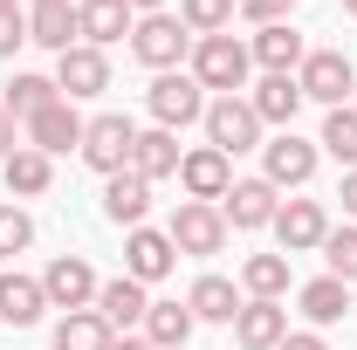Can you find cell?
<instances>
[{
  "mask_svg": "<svg viewBox=\"0 0 357 350\" xmlns=\"http://www.w3.org/2000/svg\"><path fill=\"white\" fill-rule=\"evenodd\" d=\"M303 55H310V42H303L289 21H275V28L255 35V62H261L268 76H296V69H303Z\"/></svg>",
  "mask_w": 357,
  "mask_h": 350,
  "instance_id": "obj_21",
  "label": "cell"
},
{
  "mask_svg": "<svg viewBox=\"0 0 357 350\" xmlns=\"http://www.w3.org/2000/svg\"><path fill=\"white\" fill-rule=\"evenodd\" d=\"M96 268L83 261V254H55L48 261V275H42V296H48V309H89L96 303Z\"/></svg>",
  "mask_w": 357,
  "mask_h": 350,
  "instance_id": "obj_9",
  "label": "cell"
},
{
  "mask_svg": "<svg viewBox=\"0 0 357 350\" xmlns=\"http://www.w3.org/2000/svg\"><path fill=\"white\" fill-rule=\"evenodd\" d=\"M28 248H35V220L21 213V206H0V261H14Z\"/></svg>",
  "mask_w": 357,
  "mask_h": 350,
  "instance_id": "obj_35",
  "label": "cell"
},
{
  "mask_svg": "<svg viewBox=\"0 0 357 350\" xmlns=\"http://www.w3.org/2000/svg\"><path fill=\"white\" fill-rule=\"evenodd\" d=\"M21 42H28V14H0V55H14Z\"/></svg>",
  "mask_w": 357,
  "mask_h": 350,
  "instance_id": "obj_37",
  "label": "cell"
},
{
  "mask_svg": "<svg viewBox=\"0 0 357 350\" xmlns=\"http://www.w3.org/2000/svg\"><path fill=\"white\" fill-rule=\"evenodd\" d=\"M144 282H131V275H117V282H103L96 289V316L110 323V330H144Z\"/></svg>",
  "mask_w": 357,
  "mask_h": 350,
  "instance_id": "obj_20",
  "label": "cell"
},
{
  "mask_svg": "<svg viewBox=\"0 0 357 350\" xmlns=\"http://www.w3.org/2000/svg\"><path fill=\"white\" fill-rule=\"evenodd\" d=\"M199 124H206V144H213V151H227V158L261 144V117H255V103H248V96H213Z\"/></svg>",
  "mask_w": 357,
  "mask_h": 350,
  "instance_id": "obj_4",
  "label": "cell"
},
{
  "mask_svg": "<svg viewBox=\"0 0 357 350\" xmlns=\"http://www.w3.org/2000/svg\"><path fill=\"white\" fill-rule=\"evenodd\" d=\"M323 234H330L323 199H289V206L275 213V241H282V254H310V248H323Z\"/></svg>",
  "mask_w": 357,
  "mask_h": 350,
  "instance_id": "obj_15",
  "label": "cell"
},
{
  "mask_svg": "<svg viewBox=\"0 0 357 350\" xmlns=\"http://www.w3.org/2000/svg\"><path fill=\"white\" fill-rule=\"evenodd\" d=\"M14 151H21V144H14V117H7V103H0V165H7Z\"/></svg>",
  "mask_w": 357,
  "mask_h": 350,
  "instance_id": "obj_39",
  "label": "cell"
},
{
  "mask_svg": "<svg viewBox=\"0 0 357 350\" xmlns=\"http://www.w3.org/2000/svg\"><path fill=\"white\" fill-rule=\"evenodd\" d=\"M83 131H89V124L76 117V103H69V96H55L48 110L28 117V144L48 151V158H55V151H83Z\"/></svg>",
  "mask_w": 357,
  "mask_h": 350,
  "instance_id": "obj_12",
  "label": "cell"
},
{
  "mask_svg": "<svg viewBox=\"0 0 357 350\" xmlns=\"http://www.w3.org/2000/svg\"><path fill=\"white\" fill-rule=\"evenodd\" d=\"M7 192H21V199H35V192H48V178H55V165H48V151H35V144H21L7 165Z\"/></svg>",
  "mask_w": 357,
  "mask_h": 350,
  "instance_id": "obj_29",
  "label": "cell"
},
{
  "mask_svg": "<svg viewBox=\"0 0 357 350\" xmlns=\"http://www.w3.org/2000/svg\"><path fill=\"white\" fill-rule=\"evenodd\" d=\"M337 199H344V213H351V227H357V172H344V185H337Z\"/></svg>",
  "mask_w": 357,
  "mask_h": 350,
  "instance_id": "obj_40",
  "label": "cell"
},
{
  "mask_svg": "<svg viewBox=\"0 0 357 350\" xmlns=\"http://www.w3.org/2000/svg\"><path fill=\"white\" fill-rule=\"evenodd\" d=\"M28 42L55 48V55H69V48L83 42V28H76V7H69V0H55V7H35V14H28Z\"/></svg>",
  "mask_w": 357,
  "mask_h": 350,
  "instance_id": "obj_25",
  "label": "cell"
},
{
  "mask_svg": "<svg viewBox=\"0 0 357 350\" xmlns=\"http://www.w3.org/2000/svg\"><path fill=\"white\" fill-rule=\"evenodd\" d=\"M55 96H62V89H55V76H14V83H7V117H21V124H28V117H35V110H48Z\"/></svg>",
  "mask_w": 357,
  "mask_h": 350,
  "instance_id": "obj_32",
  "label": "cell"
},
{
  "mask_svg": "<svg viewBox=\"0 0 357 350\" xmlns=\"http://www.w3.org/2000/svg\"><path fill=\"white\" fill-rule=\"evenodd\" d=\"M275 350H330V344H323L316 330H289V337H282V344H275Z\"/></svg>",
  "mask_w": 357,
  "mask_h": 350,
  "instance_id": "obj_38",
  "label": "cell"
},
{
  "mask_svg": "<svg viewBox=\"0 0 357 350\" xmlns=\"http://www.w3.org/2000/svg\"><path fill=\"white\" fill-rule=\"evenodd\" d=\"M35 7H55V0H35Z\"/></svg>",
  "mask_w": 357,
  "mask_h": 350,
  "instance_id": "obj_44",
  "label": "cell"
},
{
  "mask_svg": "<svg viewBox=\"0 0 357 350\" xmlns=\"http://www.w3.org/2000/svg\"><path fill=\"white\" fill-rule=\"evenodd\" d=\"M144 213H151V185L137 172H110V185H103V220L131 234V227H144Z\"/></svg>",
  "mask_w": 357,
  "mask_h": 350,
  "instance_id": "obj_17",
  "label": "cell"
},
{
  "mask_svg": "<svg viewBox=\"0 0 357 350\" xmlns=\"http://www.w3.org/2000/svg\"><path fill=\"white\" fill-rule=\"evenodd\" d=\"M241 14L255 28H275V21H289V0H241Z\"/></svg>",
  "mask_w": 357,
  "mask_h": 350,
  "instance_id": "obj_36",
  "label": "cell"
},
{
  "mask_svg": "<svg viewBox=\"0 0 357 350\" xmlns=\"http://www.w3.org/2000/svg\"><path fill=\"white\" fill-rule=\"evenodd\" d=\"M151 117H158V131H185L206 117V89L192 83V69H165L151 83Z\"/></svg>",
  "mask_w": 357,
  "mask_h": 350,
  "instance_id": "obj_6",
  "label": "cell"
},
{
  "mask_svg": "<svg viewBox=\"0 0 357 350\" xmlns=\"http://www.w3.org/2000/svg\"><path fill=\"white\" fill-rule=\"evenodd\" d=\"M323 261L337 282H357V227H330L323 234Z\"/></svg>",
  "mask_w": 357,
  "mask_h": 350,
  "instance_id": "obj_34",
  "label": "cell"
},
{
  "mask_svg": "<svg viewBox=\"0 0 357 350\" xmlns=\"http://www.w3.org/2000/svg\"><path fill=\"white\" fill-rule=\"evenodd\" d=\"M178 158H185V151H178V131H158V124H151V131H137V144H131V172L144 178V185L172 178Z\"/></svg>",
  "mask_w": 357,
  "mask_h": 350,
  "instance_id": "obj_19",
  "label": "cell"
},
{
  "mask_svg": "<svg viewBox=\"0 0 357 350\" xmlns=\"http://www.w3.org/2000/svg\"><path fill=\"white\" fill-rule=\"evenodd\" d=\"M165 234H172L178 254H220V248H227V213L206 206V199H178V213H172Z\"/></svg>",
  "mask_w": 357,
  "mask_h": 350,
  "instance_id": "obj_7",
  "label": "cell"
},
{
  "mask_svg": "<svg viewBox=\"0 0 357 350\" xmlns=\"http://www.w3.org/2000/svg\"><path fill=\"white\" fill-rule=\"evenodd\" d=\"M248 69H255V48L234 42V35H199V42H192V83L199 89L241 96V89H248Z\"/></svg>",
  "mask_w": 357,
  "mask_h": 350,
  "instance_id": "obj_1",
  "label": "cell"
},
{
  "mask_svg": "<svg viewBox=\"0 0 357 350\" xmlns=\"http://www.w3.org/2000/svg\"><path fill=\"white\" fill-rule=\"evenodd\" d=\"M0 14H21V0H0Z\"/></svg>",
  "mask_w": 357,
  "mask_h": 350,
  "instance_id": "obj_43",
  "label": "cell"
},
{
  "mask_svg": "<svg viewBox=\"0 0 357 350\" xmlns=\"http://www.w3.org/2000/svg\"><path fill=\"white\" fill-rule=\"evenodd\" d=\"M131 144H137V124L124 110H103V117H89V131H83V158L110 178V172H131Z\"/></svg>",
  "mask_w": 357,
  "mask_h": 350,
  "instance_id": "obj_5",
  "label": "cell"
},
{
  "mask_svg": "<svg viewBox=\"0 0 357 350\" xmlns=\"http://www.w3.org/2000/svg\"><path fill=\"white\" fill-rule=\"evenodd\" d=\"M178 185H185V199L220 206L227 185H234V158H227V151H213V144H199V151H185V158H178Z\"/></svg>",
  "mask_w": 357,
  "mask_h": 350,
  "instance_id": "obj_10",
  "label": "cell"
},
{
  "mask_svg": "<svg viewBox=\"0 0 357 350\" xmlns=\"http://www.w3.org/2000/svg\"><path fill=\"white\" fill-rule=\"evenodd\" d=\"M131 55L144 62V69H178L185 55H192V28L178 21V14H137V28H131Z\"/></svg>",
  "mask_w": 357,
  "mask_h": 350,
  "instance_id": "obj_3",
  "label": "cell"
},
{
  "mask_svg": "<svg viewBox=\"0 0 357 350\" xmlns=\"http://www.w3.org/2000/svg\"><path fill=\"white\" fill-rule=\"evenodd\" d=\"M110 350H151V344H144V337H117Z\"/></svg>",
  "mask_w": 357,
  "mask_h": 350,
  "instance_id": "obj_42",
  "label": "cell"
},
{
  "mask_svg": "<svg viewBox=\"0 0 357 350\" xmlns=\"http://www.w3.org/2000/svg\"><path fill=\"white\" fill-rule=\"evenodd\" d=\"M117 344V330L96 316V309H69L62 323H55V350H110Z\"/></svg>",
  "mask_w": 357,
  "mask_h": 350,
  "instance_id": "obj_27",
  "label": "cell"
},
{
  "mask_svg": "<svg viewBox=\"0 0 357 350\" xmlns=\"http://www.w3.org/2000/svg\"><path fill=\"white\" fill-rule=\"evenodd\" d=\"M344 7H351V14H357V0H344Z\"/></svg>",
  "mask_w": 357,
  "mask_h": 350,
  "instance_id": "obj_45",
  "label": "cell"
},
{
  "mask_svg": "<svg viewBox=\"0 0 357 350\" xmlns=\"http://www.w3.org/2000/svg\"><path fill=\"white\" fill-rule=\"evenodd\" d=\"M42 282L35 275H0V323H14V330H28V323H42Z\"/></svg>",
  "mask_w": 357,
  "mask_h": 350,
  "instance_id": "obj_24",
  "label": "cell"
},
{
  "mask_svg": "<svg viewBox=\"0 0 357 350\" xmlns=\"http://www.w3.org/2000/svg\"><path fill=\"white\" fill-rule=\"evenodd\" d=\"M227 227H241V234H255V227H275V213H282V199H275V185L268 178H234L220 199Z\"/></svg>",
  "mask_w": 357,
  "mask_h": 350,
  "instance_id": "obj_13",
  "label": "cell"
},
{
  "mask_svg": "<svg viewBox=\"0 0 357 350\" xmlns=\"http://www.w3.org/2000/svg\"><path fill=\"white\" fill-rule=\"evenodd\" d=\"M316 158H323V151H316L310 137H296V131H282V137H268L261 144V165H268V185H275V192H282V185H310L316 178Z\"/></svg>",
  "mask_w": 357,
  "mask_h": 350,
  "instance_id": "obj_8",
  "label": "cell"
},
{
  "mask_svg": "<svg viewBox=\"0 0 357 350\" xmlns=\"http://www.w3.org/2000/svg\"><path fill=\"white\" fill-rule=\"evenodd\" d=\"M172 261H178L172 234H158V227H131V234H124V275H131V282H165Z\"/></svg>",
  "mask_w": 357,
  "mask_h": 350,
  "instance_id": "obj_14",
  "label": "cell"
},
{
  "mask_svg": "<svg viewBox=\"0 0 357 350\" xmlns=\"http://www.w3.org/2000/svg\"><path fill=\"white\" fill-rule=\"evenodd\" d=\"M316 151H330L344 172H357V110H351V103L323 117V137H316Z\"/></svg>",
  "mask_w": 357,
  "mask_h": 350,
  "instance_id": "obj_31",
  "label": "cell"
},
{
  "mask_svg": "<svg viewBox=\"0 0 357 350\" xmlns=\"http://www.w3.org/2000/svg\"><path fill=\"white\" fill-rule=\"evenodd\" d=\"M248 103H255V117H261V124H282V131H296V110H303V83H296V76H261Z\"/></svg>",
  "mask_w": 357,
  "mask_h": 350,
  "instance_id": "obj_22",
  "label": "cell"
},
{
  "mask_svg": "<svg viewBox=\"0 0 357 350\" xmlns=\"http://www.w3.org/2000/svg\"><path fill=\"white\" fill-rule=\"evenodd\" d=\"M131 14H165V0H124Z\"/></svg>",
  "mask_w": 357,
  "mask_h": 350,
  "instance_id": "obj_41",
  "label": "cell"
},
{
  "mask_svg": "<svg viewBox=\"0 0 357 350\" xmlns=\"http://www.w3.org/2000/svg\"><path fill=\"white\" fill-rule=\"evenodd\" d=\"M55 89H62L69 103H76V96H103V89H110V55L76 42L69 55H55Z\"/></svg>",
  "mask_w": 357,
  "mask_h": 350,
  "instance_id": "obj_11",
  "label": "cell"
},
{
  "mask_svg": "<svg viewBox=\"0 0 357 350\" xmlns=\"http://www.w3.org/2000/svg\"><path fill=\"white\" fill-rule=\"evenodd\" d=\"M76 28H83L89 48H103V42H124V35L137 28V14L124 7V0H76Z\"/></svg>",
  "mask_w": 357,
  "mask_h": 350,
  "instance_id": "obj_18",
  "label": "cell"
},
{
  "mask_svg": "<svg viewBox=\"0 0 357 350\" xmlns=\"http://www.w3.org/2000/svg\"><path fill=\"white\" fill-rule=\"evenodd\" d=\"M282 337H289V309L282 303H261V296L241 303V316H234V344L241 350H275Z\"/></svg>",
  "mask_w": 357,
  "mask_h": 350,
  "instance_id": "obj_16",
  "label": "cell"
},
{
  "mask_svg": "<svg viewBox=\"0 0 357 350\" xmlns=\"http://www.w3.org/2000/svg\"><path fill=\"white\" fill-rule=\"evenodd\" d=\"M351 110H357V96H351Z\"/></svg>",
  "mask_w": 357,
  "mask_h": 350,
  "instance_id": "obj_46",
  "label": "cell"
},
{
  "mask_svg": "<svg viewBox=\"0 0 357 350\" xmlns=\"http://www.w3.org/2000/svg\"><path fill=\"white\" fill-rule=\"evenodd\" d=\"M185 309H192V323H234V316H241V289H234L227 275H199V282L185 289Z\"/></svg>",
  "mask_w": 357,
  "mask_h": 350,
  "instance_id": "obj_23",
  "label": "cell"
},
{
  "mask_svg": "<svg viewBox=\"0 0 357 350\" xmlns=\"http://www.w3.org/2000/svg\"><path fill=\"white\" fill-rule=\"evenodd\" d=\"M303 316H310L316 330L323 323H344V309H351V282H337V275H316V282H303Z\"/></svg>",
  "mask_w": 357,
  "mask_h": 350,
  "instance_id": "obj_26",
  "label": "cell"
},
{
  "mask_svg": "<svg viewBox=\"0 0 357 350\" xmlns=\"http://www.w3.org/2000/svg\"><path fill=\"white\" fill-rule=\"evenodd\" d=\"M296 83H303V103L344 110V103L357 96V69H351V55H337V48H310L303 69H296Z\"/></svg>",
  "mask_w": 357,
  "mask_h": 350,
  "instance_id": "obj_2",
  "label": "cell"
},
{
  "mask_svg": "<svg viewBox=\"0 0 357 350\" xmlns=\"http://www.w3.org/2000/svg\"><path fill=\"white\" fill-rule=\"evenodd\" d=\"M178 21L192 28V42L199 35H227L234 28V0H178Z\"/></svg>",
  "mask_w": 357,
  "mask_h": 350,
  "instance_id": "obj_33",
  "label": "cell"
},
{
  "mask_svg": "<svg viewBox=\"0 0 357 350\" xmlns=\"http://www.w3.org/2000/svg\"><path fill=\"white\" fill-rule=\"evenodd\" d=\"M241 289H248V296H261V303H282V296H289V254H248Z\"/></svg>",
  "mask_w": 357,
  "mask_h": 350,
  "instance_id": "obj_30",
  "label": "cell"
},
{
  "mask_svg": "<svg viewBox=\"0 0 357 350\" xmlns=\"http://www.w3.org/2000/svg\"><path fill=\"white\" fill-rule=\"evenodd\" d=\"M185 337H192V309L185 303H151L144 309V344L151 350H185Z\"/></svg>",
  "mask_w": 357,
  "mask_h": 350,
  "instance_id": "obj_28",
  "label": "cell"
}]
</instances>
